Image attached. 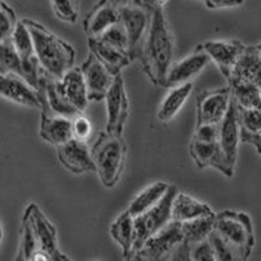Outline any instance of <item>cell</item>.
Wrapping results in <instances>:
<instances>
[{"label":"cell","mask_w":261,"mask_h":261,"mask_svg":"<svg viewBox=\"0 0 261 261\" xmlns=\"http://www.w3.org/2000/svg\"><path fill=\"white\" fill-rule=\"evenodd\" d=\"M175 43L165 11L161 7L150 11L148 32L137 59L151 84L165 88L166 77L174 63Z\"/></svg>","instance_id":"obj_1"},{"label":"cell","mask_w":261,"mask_h":261,"mask_svg":"<svg viewBox=\"0 0 261 261\" xmlns=\"http://www.w3.org/2000/svg\"><path fill=\"white\" fill-rule=\"evenodd\" d=\"M22 22L32 36L36 57L42 71L53 77L60 79L65 72L74 67L76 51L68 42L37 21L22 18Z\"/></svg>","instance_id":"obj_2"},{"label":"cell","mask_w":261,"mask_h":261,"mask_svg":"<svg viewBox=\"0 0 261 261\" xmlns=\"http://www.w3.org/2000/svg\"><path fill=\"white\" fill-rule=\"evenodd\" d=\"M127 144L123 136L102 130L90 149L98 179L105 188H114L123 175L127 163Z\"/></svg>","instance_id":"obj_3"},{"label":"cell","mask_w":261,"mask_h":261,"mask_svg":"<svg viewBox=\"0 0 261 261\" xmlns=\"http://www.w3.org/2000/svg\"><path fill=\"white\" fill-rule=\"evenodd\" d=\"M214 232L227 243L252 253L255 247V232L252 220L246 212L222 211L216 213Z\"/></svg>","instance_id":"obj_4"},{"label":"cell","mask_w":261,"mask_h":261,"mask_svg":"<svg viewBox=\"0 0 261 261\" xmlns=\"http://www.w3.org/2000/svg\"><path fill=\"white\" fill-rule=\"evenodd\" d=\"M178 188L170 184L169 190L157 204L145 213L134 217V251H139L151 235L162 230L171 220V205Z\"/></svg>","instance_id":"obj_5"},{"label":"cell","mask_w":261,"mask_h":261,"mask_svg":"<svg viewBox=\"0 0 261 261\" xmlns=\"http://www.w3.org/2000/svg\"><path fill=\"white\" fill-rule=\"evenodd\" d=\"M24 216L32 226L39 249L47 253L54 261H73L59 248L57 228L38 205L34 202L28 205Z\"/></svg>","instance_id":"obj_6"},{"label":"cell","mask_w":261,"mask_h":261,"mask_svg":"<svg viewBox=\"0 0 261 261\" xmlns=\"http://www.w3.org/2000/svg\"><path fill=\"white\" fill-rule=\"evenodd\" d=\"M231 99V89L228 85L220 89L204 90L200 93L196 99L195 127L205 124H220L227 114Z\"/></svg>","instance_id":"obj_7"},{"label":"cell","mask_w":261,"mask_h":261,"mask_svg":"<svg viewBox=\"0 0 261 261\" xmlns=\"http://www.w3.org/2000/svg\"><path fill=\"white\" fill-rule=\"evenodd\" d=\"M106 130L107 134L123 136L125 124L129 118V99L125 92V84L122 73L115 76L113 85L107 92L106 97Z\"/></svg>","instance_id":"obj_8"},{"label":"cell","mask_w":261,"mask_h":261,"mask_svg":"<svg viewBox=\"0 0 261 261\" xmlns=\"http://www.w3.org/2000/svg\"><path fill=\"white\" fill-rule=\"evenodd\" d=\"M120 24L124 27L128 37V54L134 62L139 58L140 48L143 45L145 34L148 32L150 11L135 3L119 8Z\"/></svg>","instance_id":"obj_9"},{"label":"cell","mask_w":261,"mask_h":261,"mask_svg":"<svg viewBox=\"0 0 261 261\" xmlns=\"http://www.w3.org/2000/svg\"><path fill=\"white\" fill-rule=\"evenodd\" d=\"M41 102V122H39V136L50 145H63L72 139V119L55 114L46 101L45 93L38 89Z\"/></svg>","instance_id":"obj_10"},{"label":"cell","mask_w":261,"mask_h":261,"mask_svg":"<svg viewBox=\"0 0 261 261\" xmlns=\"http://www.w3.org/2000/svg\"><path fill=\"white\" fill-rule=\"evenodd\" d=\"M13 47H15L17 57L20 59L21 68H22V74L24 79L34 88L38 90L39 85V63L36 57V51H34V45H33V39L30 36L29 30L25 27L22 20L17 22L11 37Z\"/></svg>","instance_id":"obj_11"},{"label":"cell","mask_w":261,"mask_h":261,"mask_svg":"<svg viewBox=\"0 0 261 261\" xmlns=\"http://www.w3.org/2000/svg\"><path fill=\"white\" fill-rule=\"evenodd\" d=\"M183 241L180 222L170 221L162 230L151 235L137 252L146 261H163Z\"/></svg>","instance_id":"obj_12"},{"label":"cell","mask_w":261,"mask_h":261,"mask_svg":"<svg viewBox=\"0 0 261 261\" xmlns=\"http://www.w3.org/2000/svg\"><path fill=\"white\" fill-rule=\"evenodd\" d=\"M80 69L85 81L89 102H99L105 99L115 76H113L92 53H89L88 58L84 60Z\"/></svg>","instance_id":"obj_13"},{"label":"cell","mask_w":261,"mask_h":261,"mask_svg":"<svg viewBox=\"0 0 261 261\" xmlns=\"http://www.w3.org/2000/svg\"><path fill=\"white\" fill-rule=\"evenodd\" d=\"M0 97L24 107H41L38 90L34 89L22 76L12 72H0Z\"/></svg>","instance_id":"obj_14"},{"label":"cell","mask_w":261,"mask_h":261,"mask_svg":"<svg viewBox=\"0 0 261 261\" xmlns=\"http://www.w3.org/2000/svg\"><path fill=\"white\" fill-rule=\"evenodd\" d=\"M209 63H211V58L205 53L201 45H199L190 55L180 59L179 62L172 63L171 68L167 73L165 88L170 89L174 86L192 83L193 79L197 77Z\"/></svg>","instance_id":"obj_15"},{"label":"cell","mask_w":261,"mask_h":261,"mask_svg":"<svg viewBox=\"0 0 261 261\" xmlns=\"http://www.w3.org/2000/svg\"><path fill=\"white\" fill-rule=\"evenodd\" d=\"M190 155L193 163L199 169L204 170L206 167H213L222 172L227 178L234 176L235 167L228 162L221 148L220 143H200L196 140H191L190 143Z\"/></svg>","instance_id":"obj_16"},{"label":"cell","mask_w":261,"mask_h":261,"mask_svg":"<svg viewBox=\"0 0 261 261\" xmlns=\"http://www.w3.org/2000/svg\"><path fill=\"white\" fill-rule=\"evenodd\" d=\"M58 160L65 170L81 175L86 172H95L94 162H93L90 149L88 144L71 139L63 145L58 146Z\"/></svg>","instance_id":"obj_17"},{"label":"cell","mask_w":261,"mask_h":261,"mask_svg":"<svg viewBox=\"0 0 261 261\" xmlns=\"http://www.w3.org/2000/svg\"><path fill=\"white\" fill-rule=\"evenodd\" d=\"M201 47L208 54L211 62L216 63L223 77L227 80L235 63L241 58L247 46L238 39H227V41H206L202 43Z\"/></svg>","instance_id":"obj_18"},{"label":"cell","mask_w":261,"mask_h":261,"mask_svg":"<svg viewBox=\"0 0 261 261\" xmlns=\"http://www.w3.org/2000/svg\"><path fill=\"white\" fill-rule=\"evenodd\" d=\"M119 21V8L113 3V0H98L84 18L83 28L88 38H98Z\"/></svg>","instance_id":"obj_19"},{"label":"cell","mask_w":261,"mask_h":261,"mask_svg":"<svg viewBox=\"0 0 261 261\" xmlns=\"http://www.w3.org/2000/svg\"><path fill=\"white\" fill-rule=\"evenodd\" d=\"M241 123L238 116V106L231 99V103L228 107L227 114L225 115L222 122L220 123V135H218V143L225 153L226 158L232 166H237L238 151L241 144Z\"/></svg>","instance_id":"obj_20"},{"label":"cell","mask_w":261,"mask_h":261,"mask_svg":"<svg viewBox=\"0 0 261 261\" xmlns=\"http://www.w3.org/2000/svg\"><path fill=\"white\" fill-rule=\"evenodd\" d=\"M226 81L227 85L252 84L261 89V55L255 46H247Z\"/></svg>","instance_id":"obj_21"},{"label":"cell","mask_w":261,"mask_h":261,"mask_svg":"<svg viewBox=\"0 0 261 261\" xmlns=\"http://www.w3.org/2000/svg\"><path fill=\"white\" fill-rule=\"evenodd\" d=\"M58 88L63 98L79 114H83L86 110L89 105V98L80 67H72L62 77L58 79Z\"/></svg>","instance_id":"obj_22"},{"label":"cell","mask_w":261,"mask_h":261,"mask_svg":"<svg viewBox=\"0 0 261 261\" xmlns=\"http://www.w3.org/2000/svg\"><path fill=\"white\" fill-rule=\"evenodd\" d=\"M211 214H214V212L208 204L195 199L188 193L178 191L172 200L171 220L176 221V222H186V221L195 220L199 217L211 216Z\"/></svg>","instance_id":"obj_23"},{"label":"cell","mask_w":261,"mask_h":261,"mask_svg":"<svg viewBox=\"0 0 261 261\" xmlns=\"http://www.w3.org/2000/svg\"><path fill=\"white\" fill-rule=\"evenodd\" d=\"M88 47L102 64L106 67L113 76L122 73L123 69L132 63L129 55L106 45L98 38H88Z\"/></svg>","instance_id":"obj_24"},{"label":"cell","mask_w":261,"mask_h":261,"mask_svg":"<svg viewBox=\"0 0 261 261\" xmlns=\"http://www.w3.org/2000/svg\"><path fill=\"white\" fill-rule=\"evenodd\" d=\"M193 92V83L170 88L166 97L163 98L157 111V119L162 123L171 122L181 110V107L187 102Z\"/></svg>","instance_id":"obj_25"},{"label":"cell","mask_w":261,"mask_h":261,"mask_svg":"<svg viewBox=\"0 0 261 261\" xmlns=\"http://www.w3.org/2000/svg\"><path fill=\"white\" fill-rule=\"evenodd\" d=\"M170 184L166 181H154L153 184L140 191L134 199L130 200L128 205V213L132 217H137L140 214L145 213L150 208H153L161 199H162L165 193L169 190Z\"/></svg>","instance_id":"obj_26"},{"label":"cell","mask_w":261,"mask_h":261,"mask_svg":"<svg viewBox=\"0 0 261 261\" xmlns=\"http://www.w3.org/2000/svg\"><path fill=\"white\" fill-rule=\"evenodd\" d=\"M110 235L114 241L118 243V246L122 249V255L125 258L130 255L134 251V239H135V230H134V217L124 211L119 214L110 226Z\"/></svg>","instance_id":"obj_27"},{"label":"cell","mask_w":261,"mask_h":261,"mask_svg":"<svg viewBox=\"0 0 261 261\" xmlns=\"http://www.w3.org/2000/svg\"><path fill=\"white\" fill-rule=\"evenodd\" d=\"M214 220H216V213L211 214V216L199 217V218L186 221V222H180L184 241L188 242L190 244L206 241L209 235L214 231Z\"/></svg>","instance_id":"obj_28"},{"label":"cell","mask_w":261,"mask_h":261,"mask_svg":"<svg viewBox=\"0 0 261 261\" xmlns=\"http://www.w3.org/2000/svg\"><path fill=\"white\" fill-rule=\"evenodd\" d=\"M231 97L241 109H261V89L252 84H232Z\"/></svg>","instance_id":"obj_29"},{"label":"cell","mask_w":261,"mask_h":261,"mask_svg":"<svg viewBox=\"0 0 261 261\" xmlns=\"http://www.w3.org/2000/svg\"><path fill=\"white\" fill-rule=\"evenodd\" d=\"M208 239L213 247L217 261H248L251 256V253L246 252L244 249L227 243L214 231L209 235Z\"/></svg>","instance_id":"obj_30"},{"label":"cell","mask_w":261,"mask_h":261,"mask_svg":"<svg viewBox=\"0 0 261 261\" xmlns=\"http://www.w3.org/2000/svg\"><path fill=\"white\" fill-rule=\"evenodd\" d=\"M0 72H12L24 77L20 59L11 39L0 42Z\"/></svg>","instance_id":"obj_31"},{"label":"cell","mask_w":261,"mask_h":261,"mask_svg":"<svg viewBox=\"0 0 261 261\" xmlns=\"http://www.w3.org/2000/svg\"><path fill=\"white\" fill-rule=\"evenodd\" d=\"M98 39L103 42V43H106V45L116 48V50L128 54V37L124 27L120 24V21H119L118 24L109 28L106 32L102 33L101 36L98 37Z\"/></svg>","instance_id":"obj_32"},{"label":"cell","mask_w":261,"mask_h":261,"mask_svg":"<svg viewBox=\"0 0 261 261\" xmlns=\"http://www.w3.org/2000/svg\"><path fill=\"white\" fill-rule=\"evenodd\" d=\"M18 20L16 13L6 2L0 6V42L8 41L12 37Z\"/></svg>","instance_id":"obj_33"},{"label":"cell","mask_w":261,"mask_h":261,"mask_svg":"<svg viewBox=\"0 0 261 261\" xmlns=\"http://www.w3.org/2000/svg\"><path fill=\"white\" fill-rule=\"evenodd\" d=\"M241 128L248 134H261V109L238 107Z\"/></svg>","instance_id":"obj_34"},{"label":"cell","mask_w":261,"mask_h":261,"mask_svg":"<svg viewBox=\"0 0 261 261\" xmlns=\"http://www.w3.org/2000/svg\"><path fill=\"white\" fill-rule=\"evenodd\" d=\"M54 13L59 20L74 24L79 18V7L72 0H51Z\"/></svg>","instance_id":"obj_35"},{"label":"cell","mask_w":261,"mask_h":261,"mask_svg":"<svg viewBox=\"0 0 261 261\" xmlns=\"http://www.w3.org/2000/svg\"><path fill=\"white\" fill-rule=\"evenodd\" d=\"M92 132V122L84 114H79L72 118V139L86 143V141H89Z\"/></svg>","instance_id":"obj_36"},{"label":"cell","mask_w":261,"mask_h":261,"mask_svg":"<svg viewBox=\"0 0 261 261\" xmlns=\"http://www.w3.org/2000/svg\"><path fill=\"white\" fill-rule=\"evenodd\" d=\"M191 261H217L209 239L191 244Z\"/></svg>","instance_id":"obj_37"},{"label":"cell","mask_w":261,"mask_h":261,"mask_svg":"<svg viewBox=\"0 0 261 261\" xmlns=\"http://www.w3.org/2000/svg\"><path fill=\"white\" fill-rule=\"evenodd\" d=\"M218 135H220V124H205L195 127L192 140L200 141V143H216L218 141Z\"/></svg>","instance_id":"obj_38"},{"label":"cell","mask_w":261,"mask_h":261,"mask_svg":"<svg viewBox=\"0 0 261 261\" xmlns=\"http://www.w3.org/2000/svg\"><path fill=\"white\" fill-rule=\"evenodd\" d=\"M163 261H191V244L183 241Z\"/></svg>","instance_id":"obj_39"},{"label":"cell","mask_w":261,"mask_h":261,"mask_svg":"<svg viewBox=\"0 0 261 261\" xmlns=\"http://www.w3.org/2000/svg\"><path fill=\"white\" fill-rule=\"evenodd\" d=\"M205 7L209 9H225L241 7L244 0H202Z\"/></svg>","instance_id":"obj_40"},{"label":"cell","mask_w":261,"mask_h":261,"mask_svg":"<svg viewBox=\"0 0 261 261\" xmlns=\"http://www.w3.org/2000/svg\"><path fill=\"white\" fill-rule=\"evenodd\" d=\"M241 143L252 145L261 155V134H248L246 130H241Z\"/></svg>","instance_id":"obj_41"},{"label":"cell","mask_w":261,"mask_h":261,"mask_svg":"<svg viewBox=\"0 0 261 261\" xmlns=\"http://www.w3.org/2000/svg\"><path fill=\"white\" fill-rule=\"evenodd\" d=\"M29 261H54L50 256L46 252H43L42 249H36L29 257Z\"/></svg>","instance_id":"obj_42"},{"label":"cell","mask_w":261,"mask_h":261,"mask_svg":"<svg viewBox=\"0 0 261 261\" xmlns=\"http://www.w3.org/2000/svg\"><path fill=\"white\" fill-rule=\"evenodd\" d=\"M125 261H146V260L143 257V256L140 255L137 251H135V252H132L127 258H125Z\"/></svg>","instance_id":"obj_43"},{"label":"cell","mask_w":261,"mask_h":261,"mask_svg":"<svg viewBox=\"0 0 261 261\" xmlns=\"http://www.w3.org/2000/svg\"><path fill=\"white\" fill-rule=\"evenodd\" d=\"M113 3L115 4L118 8H120V7L128 6V4L132 3V0H113Z\"/></svg>","instance_id":"obj_44"},{"label":"cell","mask_w":261,"mask_h":261,"mask_svg":"<svg viewBox=\"0 0 261 261\" xmlns=\"http://www.w3.org/2000/svg\"><path fill=\"white\" fill-rule=\"evenodd\" d=\"M15 261H29V260H28V258L25 257L24 252H22V249L18 248V252H17V256H16Z\"/></svg>","instance_id":"obj_45"},{"label":"cell","mask_w":261,"mask_h":261,"mask_svg":"<svg viewBox=\"0 0 261 261\" xmlns=\"http://www.w3.org/2000/svg\"><path fill=\"white\" fill-rule=\"evenodd\" d=\"M3 238H4V228H3V225H2V222H0V244H2V242H3Z\"/></svg>","instance_id":"obj_46"},{"label":"cell","mask_w":261,"mask_h":261,"mask_svg":"<svg viewBox=\"0 0 261 261\" xmlns=\"http://www.w3.org/2000/svg\"><path fill=\"white\" fill-rule=\"evenodd\" d=\"M255 48L258 51V54L261 55V42H258L257 45H255Z\"/></svg>","instance_id":"obj_47"},{"label":"cell","mask_w":261,"mask_h":261,"mask_svg":"<svg viewBox=\"0 0 261 261\" xmlns=\"http://www.w3.org/2000/svg\"><path fill=\"white\" fill-rule=\"evenodd\" d=\"M72 2H73V3L79 7V0H72Z\"/></svg>","instance_id":"obj_48"},{"label":"cell","mask_w":261,"mask_h":261,"mask_svg":"<svg viewBox=\"0 0 261 261\" xmlns=\"http://www.w3.org/2000/svg\"><path fill=\"white\" fill-rule=\"evenodd\" d=\"M3 2H4V0H0V6H2V3H3Z\"/></svg>","instance_id":"obj_49"},{"label":"cell","mask_w":261,"mask_h":261,"mask_svg":"<svg viewBox=\"0 0 261 261\" xmlns=\"http://www.w3.org/2000/svg\"><path fill=\"white\" fill-rule=\"evenodd\" d=\"M132 2H134V0H132Z\"/></svg>","instance_id":"obj_50"}]
</instances>
